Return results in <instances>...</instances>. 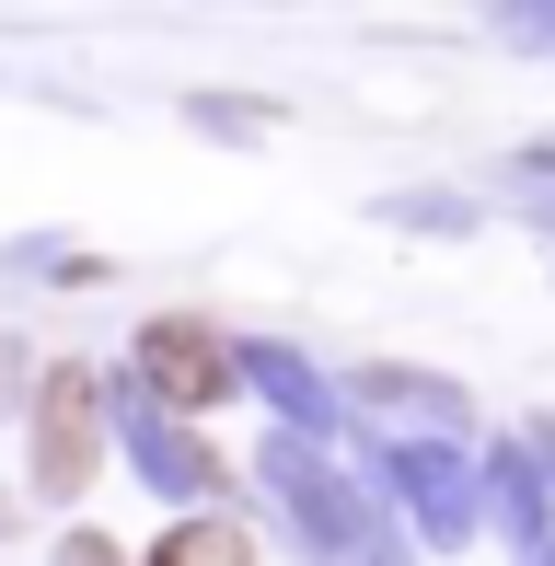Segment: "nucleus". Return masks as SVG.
I'll return each instance as SVG.
<instances>
[{
    "label": "nucleus",
    "mask_w": 555,
    "mask_h": 566,
    "mask_svg": "<svg viewBox=\"0 0 555 566\" xmlns=\"http://www.w3.org/2000/svg\"><path fill=\"white\" fill-rule=\"evenodd\" d=\"M70 566H116V555H105V544H70Z\"/></svg>",
    "instance_id": "obj_4"
},
{
    "label": "nucleus",
    "mask_w": 555,
    "mask_h": 566,
    "mask_svg": "<svg viewBox=\"0 0 555 566\" xmlns=\"http://www.w3.org/2000/svg\"><path fill=\"white\" fill-rule=\"evenodd\" d=\"M93 417H105L93 370H82V358H59V370L35 381V485H46V497H70V485L93 474Z\"/></svg>",
    "instance_id": "obj_1"
},
{
    "label": "nucleus",
    "mask_w": 555,
    "mask_h": 566,
    "mask_svg": "<svg viewBox=\"0 0 555 566\" xmlns=\"http://www.w3.org/2000/svg\"><path fill=\"white\" fill-rule=\"evenodd\" d=\"M139 370H150L163 405H220V394H232V358L209 347V324H174V313L139 336Z\"/></svg>",
    "instance_id": "obj_2"
},
{
    "label": "nucleus",
    "mask_w": 555,
    "mask_h": 566,
    "mask_svg": "<svg viewBox=\"0 0 555 566\" xmlns=\"http://www.w3.org/2000/svg\"><path fill=\"white\" fill-rule=\"evenodd\" d=\"M150 566H255V532L243 521H174L150 544Z\"/></svg>",
    "instance_id": "obj_3"
},
{
    "label": "nucleus",
    "mask_w": 555,
    "mask_h": 566,
    "mask_svg": "<svg viewBox=\"0 0 555 566\" xmlns=\"http://www.w3.org/2000/svg\"><path fill=\"white\" fill-rule=\"evenodd\" d=\"M0 381H12V347H0Z\"/></svg>",
    "instance_id": "obj_5"
}]
</instances>
